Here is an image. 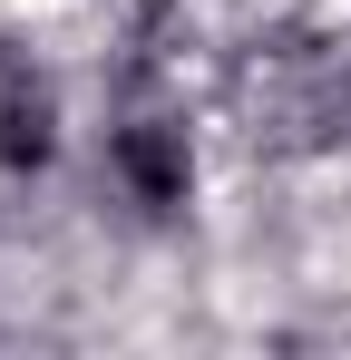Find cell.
Segmentation results:
<instances>
[{
	"mask_svg": "<svg viewBox=\"0 0 351 360\" xmlns=\"http://www.w3.org/2000/svg\"><path fill=\"white\" fill-rule=\"evenodd\" d=\"M108 176L127 185V205L176 214L185 185H195V146H185V127H176V117H127V127L108 136Z\"/></svg>",
	"mask_w": 351,
	"mask_h": 360,
	"instance_id": "cell-2",
	"label": "cell"
},
{
	"mask_svg": "<svg viewBox=\"0 0 351 360\" xmlns=\"http://www.w3.org/2000/svg\"><path fill=\"white\" fill-rule=\"evenodd\" d=\"M0 156L10 166H39L49 156V88L20 59H0Z\"/></svg>",
	"mask_w": 351,
	"mask_h": 360,
	"instance_id": "cell-3",
	"label": "cell"
},
{
	"mask_svg": "<svg viewBox=\"0 0 351 360\" xmlns=\"http://www.w3.org/2000/svg\"><path fill=\"white\" fill-rule=\"evenodd\" d=\"M234 108L254 127V146L273 156H322L351 136V59L322 39V30H254L244 59H234Z\"/></svg>",
	"mask_w": 351,
	"mask_h": 360,
	"instance_id": "cell-1",
	"label": "cell"
}]
</instances>
